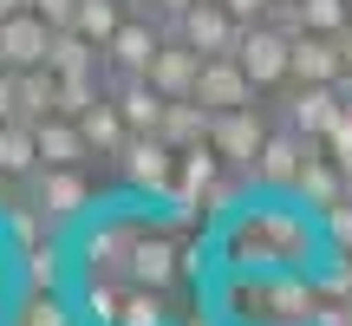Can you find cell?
<instances>
[{"label": "cell", "instance_id": "17", "mask_svg": "<svg viewBox=\"0 0 352 326\" xmlns=\"http://www.w3.org/2000/svg\"><path fill=\"white\" fill-rule=\"evenodd\" d=\"M222 170H228V163H222V151H215V144H189V151H176V189H170V202L196 209L202 189H209Z\"/></svg>", "mask_w": 352, "mask_h": 326}, {"label": "cell", "instance_id": "22", "mask_svg": "<svg viewBox=\"0 0 352 326\" xmlns=\"http://www.w3.org/2000/svg\"><path fill=\"white\" fill-rule=\"evenodd\" d=\"M294 196H300L307 209H333V202L346 196V176H340V163H333L327 151H314V157H307V170H300V183H294Z\"/></svg>", "mask_w": 352, "mask_h": 326}, {"label": "cell", "instance_id": "6", "mask_svg": "<svg viewBox=\"0 0 352 326\" xmlns=\"http://www.w3.org/2000/svg\"><path fill=\"white\" fill-rule=\"evenodd\" d=\"M235 59H241V72L254 78V91H280L294 78V33H280V26H267V20H248L241 39H235Z\"/></svg>", "mask_w": 352, "mask_h": 326}, {"label": "cell", "instance_id": "18", "mask_svg": "<svg viewBox=\"0 0 352 326\" xmlns=\"http://www.w3.org/2000/svg\"><path fill=\"white\" fill-rule=\"evenodd\" d=\"M78 131H85L91 157H118V151H124V138H131V124H124V111H118L111 91H104L98 105H85V111H78Z\"/></svg>", "mask_w": 352, "mask_h": 326}, {"label": "cell", "instance_id": "9", "mask_svg": "<svg viewBox=\"0 0 352 326\" xmlns=\"http://www.w3.org/2000/svg\"><path fill=\"white\" fill-rule=\"evenodd\" d=\"M164 39H170V33H164L157 20L131 13V20L104 39V78H151V59H157V46H164Z\"/></svg>", "mask_w": 352, "mask_h": 326}, {"label": "cell", "instance_id": "21", "mask_svg": "<svg viewBox=\"0 0 352 326\" xmlns=\"http://www.w3.org/2000/svg\"><path fill=\"white\" fill-rule=\"evenodd\" d=\"M131 281H104V274H78V326H118V307H124Z\"/></svg>", "mask_w": 352, "mask_h": 326}, {"label": "cell", "instance_id": "11", "mask_svg": "<svg viewBox=\"0 0 352 326\" xmlns=\"http://www.w3.org/2000/svg\"><path fill=\"white\" fill-rule=\"evenodd\" d=\"M241 26H248V20H235L222 0H196V7H189L183 20L170 26V39H183V46H196L202 59H209V52H235Z\"/></svg>", "mask_w": 352, "mask_h": 326}, {"label": "cell", "instance_id": "1", "mask_svg": "<svg viewBox=\"0 0 352 326\" xmlns=\"http://www.w3.org/2000/svg\"><path fill=\"white\" fill-rule=\"evenodd\" d=\"M215 261L261 274H314L327 261L320 209H307L294 189H254L228 222H215Z\"/></svg>", "mask_w": 352, "mask_h": 326}, {"label": "cell", "instance_id": "29", "mask_svg": "<svg viewBox=\"0 0 352 326\" xmlns=\"http://www.w3.org/2000/svg\"><path fill=\"white\" fill-rule=\"evenodd\" d=\"M307 33H346L352 26V0H300Z\"/></svg>", "mask_w": 352, "mask_h": 326}, {"label": "cell", "instance_id": "32", "mask_svg": "<svg viewBox=\"0 0 352 326\" xmlns=\"http://www.w3.org/2000/svg\"><path fill=\"white\" fill-rule=\"evenodd\" d=\"M13 111H20V72L0 65V118H13Z\"/></svg>", "mask_w": 352, "mask_h": 326}, {"label": "cell", "instance_id": "23", "mask_svg": "<svg viewBox=\"0 0 352 326\" xmlns=\"http://www.w3.org/2000/svg\"><path fill=\"white\" fill-rule=\"evenodd\" d=\"M0 170L20 176V183L39 170V131L26 118H0Z\"/></svg>", "mask_w": 352, "mask_h": 326}, {"label": "cell", "instance_id": "31", "mask_svg": "<svg viewBox=\"0 0 352 326\" xmlns=\"http://www.w3.org/2000/svg\"><path fill=\"white\" fill-rule=\"evenodd\" d=\"M189 7H196V0H131V13H144V20H157L164 33H170L176 20H183Z\"/></svg>", "mask_w": 352, "mask_h": 326}, {"label": "cell", "instance_id": "26", "mask_svg": "<svg viewBox=\"0 0 352 326\" xmlns=\"http://www.w3.org/2000/svg\"><path fill=\"white\" fill-rule=\"evenodd\" d=\"M118 326H176V307H170V287H124V307H118Z\"/></svg>", "mask_w": 352, "mask_h": 326}, {"label": "cell", "instance_id": "20", "mask_svg": "<svg viewBox=\"0 0 352 326\" xmlns=\"http://www.w3.org/2000/svg\"><path fill=\"white\" fill-rule=\"evenodd\" d=\"M111 98H118V111H124L131 131H157L164 124V105H170L151 78H111Z\"/></svg>", "mask_w": 352, "mask_h": 326}, {"label": "cell", "instance_id": "27", "mask_svg": "<svg viewBox=\"0 0 352 326\" xmlns=\"http://www.w3.org/2000/svg\"><path fill=\"white\" fill-rule=\"evenodd\" d=\"M0 228H7V241H13V254H33L39 241H52V222L46 215L33 209V202H7V209H0Z\"/></svg>", "mask_w": 352, "mask_h": 326}, {"label": "cell", "instance_id": "2", "mask_svg": "<svg viewBox=\"0 0 352 326\" xmlns=\"http://www.w3.org/2000/svg\"><path fill=\"white\" fill-rule=\"evenodd\" d=\"M215 307L228 326H314L320 320V287L314 274H261V268H222Z\"/></svg>", "mask_w": 352, "mask_h": 326}, {"label": "cell", "instance_id": "12", "mask_svg": "<svg viewBox=\"0 0 352 326\" xmlns=\"http://www.w3.org/2000/svg\"><path fill=\"white\" fill-rule=\"evenodd\" d=\"M52 33L59 26L46 20V13H13V20H0V65H13V72H26V65H46L52 52Z\"/></svg>", "mask_w": 352, "mask_h": 326}, {"label": "cell", "instance_id": "5", "mask_svg": "<svg viewBox=\"0 0 352 326\" xmlns=\"http://www.w3.org/2000/svg\"><path fill=\"white\" fill-rule=\"evenodd\" d=\"M111 170L124 176V189H138L144 202H170V189H176V144L164 138V131H131L124 138V151L111 157Z\"/></svg>", "mask_w": 352, "mask_h": 326}, {"label": "cell", "instance_id": "37", "mask_svg": "<svg viewBox=\"0 0 352 326\" xmlns=\"http://www.w3.org/2000/svg\"><path fill=\"white\" fill-rule=\"evenodd\" d=\"M346 105H352V98H346Z\"/></svg>", "mask_w": 352, "mask_h": 326}, {"label": "cell", "instance_id": "33", "mask_svg": "<svg viewBox=\"0 0 352 326\" xmlns=\"http://www.w3.org/2000/svg\"><path fill=\"white\" fill-rule=\"evenodd\" d=\"M33 13H46L52 26H72L78 20V0H33Z\"/></svg>", "mask_w": 352, "mask_h": 326}, {"label": "cell", "instance_id": "15", "mask_svg": "<svg viewBox=\"0 0 352 326\" xmlns=\"http://www.w3.org/2000/svg\"><path fill=\"white\" fill-rule=\"evenodd\" d=\"M65 281H72V241L65 235H52L33 254H20V287L26 294H65Z\"/></svg>", "mask_w": 352, "mask_h": 326}, {"label": "cell", "instance_id": "13", "mask_svg": "<svg viewBox=\"0 0 352 326\" xmlns=\"http://www.w3.org/2000/svg\"><path fill=\"white\" fill-rule=\"evenodd\" d=\"M196 98L209 105V111H235V105H254V78L241 72L235 52H209L196 72Z\"/></svg>", "mask_w": 352, "mask_h": 326}, {"label": "cell", "instance_id": "7", "mask_svg": "<svg viewBox=\"0 0 352 326\" xmlns=\"http://www.w3.org/2000/svg\"><path fill=\"white\" fill-rule=\"evenodd\" d=\"M346 111V91L340 85H307V78H287V85L274 91V124H287V131H300V138H327L333 131V118Z\"/></svg>", "mask_w": 352, "mask_h": 326}, {"label": "cell", "instance_id": "30", "mask_svg": "<svg viewBox=\"0 0 352 326\" xmlns=\"http://www.w3.org/2000/svg\"><path fill=\"white\" fill-rule=\"evenodd\" d=\"M320 228H327V254H346L352 261V196H340L333 209H320Z\"/></svg>", "mask_w": 352, "mask_h": 326}, {"label": "cell", "instance_id": "8", "mask_svg": "<svg viewBox=\"0 0 352 326\" xmlns=\"http://www.w3.org/2000/svg\"><path fill=\"white\" fill-rule=\"evenodd\" d=\"M267 111L261 105H235V111H215L209 118V144L222 151L228 170H254V157H261V144H267Z\"/></svg>", "mask_w": 352, "mask_h": 326}, {"label": "cell", "instance_id": "10", "mask_svg": "<svg viewBox=\"0 0 352 326\" xmlns=\"http://www.w3.org/2000/svg\"><path fill=\"white\" fill-rule=\"evenodd\" d=\"M314 151H320L314 138H300V131L274 124V131H267V144H261V157H254V170H248V176H254V189H294Z\"/></svg>", "mask_w": 352, "mask_h": 326}, {"label": "cell", "instance_id": "19", "mask_svg": "<svg viewBox=\"0 0 352 326\" xmlns=\"http://www.w3.org/2000/svg\"><path fill=\"white\" fill-rule=\"evenodd\" d=\"M39 163H91V144H85V131H78V118H65V111H52V118H39Z\"/></svg>", "mask_w": 352, "mask_h": 326}, {"label": "cell", "instance_id": "25", "mask_svg": "<svg viewBox=\"0 0 352 326\" xmlns=\"http://www.w3.org/2000/svg\"><path fill=\"white\" fill-rule=\"evenodd\" d=\"M52 111H59V72H52V65H26L20 72V111L13 118L39 124V118H52Z\"/></svg>", "mask_w": 352, "mask_h": 326}, {"label": "cell", "instance_id": "35", "mask_svg": "<svg viewBox=\"0 0 352 326\" xmlns=\"http://www.w3.org/2000/svg\"><path fill=\"white\" fill-rule=\"evenodd\" d=\"M33 0H0V20H13V13H26Z\"/></svg>", "mask_w": 352, "mask_h": 326}, {"label": "cell", "instance_id": "4", "mask_svg": "<svg viewBox=\"0 0 352 326\" xmlns=\"http://www.w3.org/2000/svg\"><path fill=\"white\" fill-rule=\"evenodd\" d=\"M26 202H33V209L52 222V235H65V241H72V235H78V222L98 209L85 163H39V170L26 176Z\"/></svg>", "mask_w": 352, "mask_h": 326}, {"label": "cell", "instance_id": "36", "mask_svg": "<svg viewBox=\"0 0 352 326\" xmlns=\"http://www.w3.org/2000/svg\"><path fill=\"white\" fill-rule=\"evenodd\" d=\"M340 46H346V78H352V26H346V33H340Z\"/></svg>", "mask_w": 352, "mask_h": 326}, {"label": "cell", "instance_id": "24", "mask_svg": "<svg viewBox=\"0 0 352 326\" xmlns=\"http://www.w3.org/2000/svg\"><path fill=\"white\" fill-rule=\"evenodd\" d=\"M209 105H202V98H170L164 105V124H157V131H164V138L176 144V151H189V144H209Z\"/></svg>", "mask_w": 352, "mask_h": 326}, {"label": "cell", "instance_id": "28", "mask_svg": "<svg viewBox=\"0 0 352 326\" xmlns=\"http://www.w3.org/2000/svg\"><path fill=\"white\" fill-rule=\"evenodd\" d=\"M13 326H78V307L65 301V294H26Z\"/></svg>", "mask_w": 352, "mask_h": 326}, {"label": "cell", "instance_id": "34", "mask_svg": "<svg viewBox=\"0 0 352 326\" xmlns=\"http://www.w3.org/2000/svg\"><path fill=\"white\" fill-rule=\"evenodd\" d=\"M222 7L235 13V20H261V13H267V0H222Z\"/></svg>", "mask_w": 352, "mask_h": 326}, {"label": "cell", "instance_id": "3", "mask_svg": "<svg viewBox=\"0 0 352 326\" xmlns=\"http://www.w3.org/2000/svg\"><path fill=\"white\" fill-rule=\"evenodd\" d=\"M151 228L144 209H91L72 235V268L78 274H104V281H131V254H138V235Z\"/></svg>", "mask_w": 352, "mask_h": 326}, {"label": "cell", "instance_id": "14", "mask_svg": "<svg viewBox=\"0 0 352 326\" xmlns=\"http://www.w3.org/2000/svg\"><path fill=\"white\" fill-rule=\"evenodd\" d=\"M294 78H307V85H346L340 33H294Z\"/></svg>", "mask_w": 352, "mask_h": 326}, {"label": "cell", "instance_id": "16", "mask_svg": "<svg viewBox=\"0 0 352 326\" xmlns=\"http://www.w3.org/2000/svg\"><path fill=\"white\" fill-rule=\"evenodd\" d=\"M196 72H202V52L183 46V39H164L157 59H151V85L164 98H196Z\"/></svg>", "mask_w": 352, "mask_h": 326}]
</instances>
